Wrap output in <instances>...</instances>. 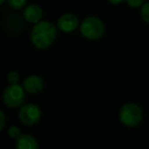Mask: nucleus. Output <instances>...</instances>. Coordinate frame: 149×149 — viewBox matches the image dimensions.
I'll list each match as a JSON object with an SVG mask.
<instances>
[{"instance_id":"nucleus-4","label":"nucleus","mask_w":149,"mask_h":149,"mask_svg":"<svg viewBox=\"0 0 149 149\" xmlns=\"http://www.w3.org/2000/svg\"><path fill=\"white\" fill-rule=\"evenodd\" d=\"M2 100L3 104L9 109L22 108L26 100V90L22 85L8 84L3 90Z\"/></svg>"},{"instance_id":"nucleus-10","label":"nucleus","mask_w":149,"mask_h":149,"mask_svg":"<svg viewBox=\"0 0 149 149\" xmlns=\"http://www.w3.org/2000/svg\"><path fill=\"white\" fill-rule=\"evenodd\" d=\"M140 16H141L142 20L144 22L149 24V1L145 2L143 5L141 6L140 9Z\"/></svg>"},{"instance_id":"nucleus-16","label":"nucleus","mask_w":149,"mask_h":149,"mask_svg":"<svg viewBox=\"0 0 149 149\" xmlns=\"http://www.w3.org/2000/svg\"><path fill=\"white\" fill-rule=\"evenodd\" d=\"M108 1L112 4H120V3H122L124 0H108Z\"/></svg>"},{"instance_id":"nucleus-14","label":"nucleus","mask_w":149,"mask_h":149,"mask_svg":"<svg viewBox=\"0 0 149 149\" xmlns=\"http://www.w3.org/2000/svg\"><path fill=\"white\" fill-rule=\"evenodd\" d=\"M127 4L132 8H138V7H141L145 2L144 0H126Z\"/></svg>"},{"instance_id":"nucleus-5","label":"nucleus","mask_w":149,"mask_h":149,"mask_svg":"<svg viewBox=\"0 0 149 149\" xmlns=\"http://www.w3.org/2000/svg\"><path fill=\"white\" fill-rule=\"evenodd\" d=\"M18 119L22 124L24 126H35L41 121L42 119V110L36 104H24L19 109L18 112Z\"/></svg>"},{"instance_id":"nucleus-15","label":"nucleus","mask_w":149,"mask_h":149,"mask_svg":"<svg viewBox=\"0 0 149 149\" xmlns=\"http://www.w3.org/2000/svg\"><path fill=\"white\" fill-rule=\"evenodd\" d=\"M5 124H6V118H5V115H4L3 111L0 109V132L4 129L5 127Z\"/></svg>"},{"instance_id":"nucleus-6","label":"nucleus","mask_w":149,"mask_h":149,"mask_svg":"<svg viewBox=\"0 0 149 149\" xmlns=\"http://www.w3.org/2000/svg\"><path fill=\"white\" fill-rule=\"evenodd\" d=\"M78 17L71 12H66L62 14L57 20V28L64 33H72L78 28Z\"/></svg>"},{"instance_id":"nucleus-3","label":"nucleus","mask_w":149,"mask_h":149,"mask_svg":"<svg viewBox=\"0 0 149 149\" xmlns=\"http://www.w3.org/2000/svg\"><path fill=\"white\" fill-rule=\"evenodd\" d=\"M80 33L87 40L97 41L102 39L106 31L104 24L100 17L96 16H87L80 24Z\"/></svg>"},{"instance_id":"nucleus-1","label":"nucleus","mask_w":149,"mask_h":149,"mask_svg":"<svg viewBox=\"0 0 149 149\" xmlns=\"http://www.w3.org/2000/svg\"><path fill=\"white\" fill-rule=\"evenodd\" d=\"M57 38V26L49 20H41L33 26L31 40L33 45L39 50H47Z\"/></svg>"},{"instance_id":"nucleus-17","label":"nucleus","mask_w":149,"mask_h":149,"mask_svg":"<svg viewBox=\"0 0 149 149\" xmlns=\"http://www.w3.org/2000/svg\"><path fill=\"white\" fill-rule=\"evenodd\" d=\"M4 1H5V0H0V5H1V4L3 3Z\"/></svg>"},{"instance_id":"nucleus-8","label":"nucleus","mask_w":149,"mask_h":149,"mask_svg":"<svg viewBox=\"0 0 149 149\" xmlns=\"http://www.w3.org/2000/svg\"><path fill=\"white\" fill-rule=\"evenodd\" d=\"M22 15H24V18L28 22L36 24L42 20L43 9H42L41 6L38 5V4L31 3L24 7V11H22Z\"/></svg>"},{"instance_id":"nucleus-12","label":"nucleus","mask_w":149,"mask_h":149,"mask_svg":"<svg viewBox=\"0 0 149 149\" xmlns=\"http://www.w3.org/2000/svg\"><path fill=\"white\" fill-rule=\"evenodd\" d=\"M19 73L15 70H11L8 72L7 74V81L9 84H18V81H19Z\"/></svg>"},{"instance_id":"nucleus-7","label":"nucleus","mask_w":149,"mask_h":149,"mask_svg":"<svg viewBox=\"0 0 149 149\" xmlns=\"http://www.w3.org/2000/svg\"><path fill=\"white\" fill-rule=\"evenodd\" d=\"M22 87L26 90V92H29L31 94H37L43 90L44 80L39 75H29L24 78Z\"/></svg>"},{"instance_id":"nucleus-9","label":"nucleus","mask_w":149,"mask_h":149,"mask_svg":"<svg viewBox=\"0 0 149 149\" xmlns=\"http://www.w3.org/2000/svg\"><path fill=\"white\" fill-rule=\"evenodd\" d=\"M15 149H39L37 139L31 134H22L19 138L14 142Z\"/></svg>"},{"instance_id":"nucleus-13","label":"nucleus","mask_w":149,"mask_h":149,"mask_svg":"<svg viewBox=\"0 0 149 149\" xmlns=\"http://www.w3.org/2000/svg\"><path fill=\"white\" fill-rule=\"evenodd\" d=\"M28 2V0H7V3L12 9H22L24 7Z\"/></svg>"},{"instance_id":"nucleus-11","label":"nucleus","mask_w":149,"mask_h":149,"mask_svg":"<svg viewBox=\"0 0 149 149\" xmlns=\"http://www.w3.org/2000/svg\"><path fill=\"white\" fill-rule=\"evenodd\" d=\"M7 133H8V136H9L10 138L14 139V141H15L17 138H19L20 136H22V131H20L19 127H17V126H14V125L10 126V127L8 128Z\"/></svg>"},{"instance_id":"nucleus-2","label":"nucleus","mask_w":149,"mask_h":149,"mask_svg":"<svg viewBox=\"0 0 149 149\" xmlns=\"http://www.w3.org/2000/svg\"><path fill=\"white\" fill-rule=\"evenodd\" d=\"M119 119L126 127L135 128L139 126L143 120V111L139 104L135 102H127L120 109Z\"/></svg>"}]
</instances>
